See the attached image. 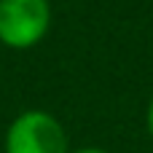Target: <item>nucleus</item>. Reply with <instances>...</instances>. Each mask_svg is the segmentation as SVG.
Instances as JSON below:
<instances>
[{"instance_id": "f03ea898", "label": "nucleus", "mask_w": 153, "mask_h": 153, "mask_svg": "<svg viewBox=\"0 0 153 153\" xmlns=\"http://www.w3.org/2000/svg\"><path fill=\"white\" fill-rule=\"evenodd\" d=\"M5 153H70L62 124L43 110L16 116L5 132Z\"/></svg>"}, {"instance_id": "f257e3e1", "label": "nucleus", "mask_w": 153, "mask_h": 153, "mask_svg": "<svg viewBox=\"0 0 153 153\" xmlns=\"http://www.w3.org/2000/svg\"><path fill=\"white\" fill-rule=\"evenodd\" d=\"M51 24L48 0H0V43L8 48H32Z\"/></svg>"}, {"instance_id": "20e7f679", "label": "nucleus", "mask_w": 153, "mask_h": 153, "mask_svg": "<svg viewBox=\"0 0 153 153\" xmlns=\"http://www.w3.org/2000/svg\"><path fill=\"white\" fill-rule=\"evenodd\" d=\"M73 153H105V151H100V148H81V151H73Z\"/></svg>"}, {"instance_id": "7ed1b4c3", "label": "nucleus", "mask_w": 153, "mask_h": 153, "mask_svg": "<svg viewBox=\"0 0 153 153\" xmlns=\"http://www.w3.org/2000/svg\"><path fill=\"white\" fill-rule=\"evenodd\" d=\"M148 132H151V137H153V100H151V105H148Z\"/></svg>"}]
</instances>
